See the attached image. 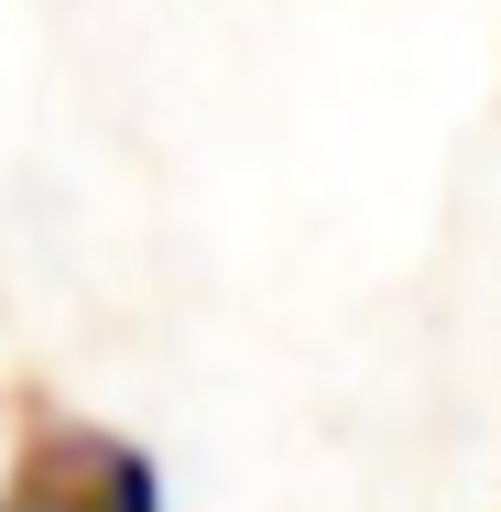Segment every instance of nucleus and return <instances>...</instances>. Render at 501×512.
I'll use <instances>...</instances> for the list:
<instances>
[{"label": "nucleus", "instance_id": "1", "mask_svg": "<svg viewBox=\"0 0 501 512\" xmlns=\"http://www.w3.org/2000/svg\"><path fill=\"white\" fill-rule=\"evenodd\" d=\"M0 512H164V480H153V458H142L131 436L55 414V425L22 436Z\"/></svg>", "mask_w": 501, "mask_h": 512}]
</instances>
